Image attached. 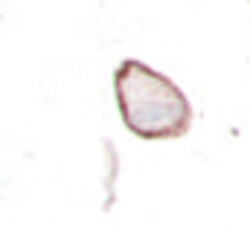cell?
Masks as SVG:
<instances>
[{
	"label": "cell",
	"mask_w": 250,
	"mask_h": 226,
	"mask_svg": "<svg viewBox=\"0 0 250 226\" xmlns=\"http://www.w3.org/2000/svg\"><path fill=\"white\" fill-rule=\"evenodd\" d=\"M114 96L123 125L137 139H181L192 125L187 93L154 67L125 58L114 70Z\"/></svg>",
	"instance_id": "6da1fadb"
}]
</instances>
